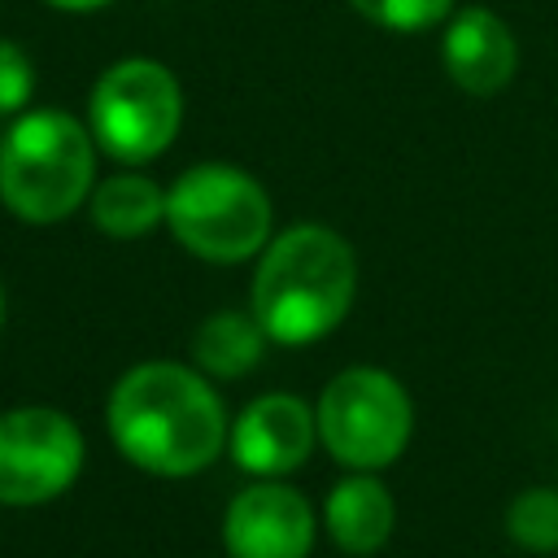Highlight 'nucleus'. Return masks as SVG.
<instances>
[{
	"label": "nucleus",
	"instance_id": "nucleus-8",
	"mask_svg": "<svg viewBox=\"0 0 558 558\" xmlns=\"http://www.w3.org/2000/svg\"><path fill=\"white\" fill-rule=\"evenodd\" d=\"M318 536L314 506L283 480H253L222 514L227 558H310Z\"/></svg>",
	"mask_w": 558,
	"mask_h": 558
},
{
	"label": "nucleus",
	"instance_id": "nucleus-9",
	"mask_svg": "<svg viewBox=\"0 0 558 558\" xmlns=\"http://www.w3.org/2000/svg\"><path fill=\"white\" fill-rule=\"evenodd\" d=\"M318 445V418L314 405H305L296 392H262L253 397L235 418L227 449L240 471L253 480H283L292 475Z\"/></svg>",
	"mask_w": 558,
	"mask_h": 558
},
{
	"label": "nucleus",
	"instance_id": "nucleus-14",
	"mask_svg": "<svg viewBox=\"0 0 558 558\" xmlns=\"http://www.w3.org/2000/svg\"><path fill=\"white\" fill-rule=\"evenodd\" d=\"M506 536L527 554H558V488H523L506 506Z\"/></svg>",
	"mask_w": 558,
	"mask_h": 558
},
{
	"label": "nucleus",
	"instance_id": "nucleus-5",
	"mask_svg": "<svg viewBox=\"0 0 558 558\" xmlns=\"http://www.w3.org/2000/svg\"><path fill=\"white\" fill-rule=\"evenodd\" d=\"M318 445L349 471L392 466L414 432V401L384 366H344L314 401Z\"/></svg>",
	"mask_w": 558,
	"mask_h": 558
},
{
	"label": "nucleus",
	"instance_id": "nucleus-1",
	"mask_svg": "<svg viewBox=\"0 0 558 558\" xmlns=\"http://www.w3.org/2000/svg\"><path fill=\"white\" fill-rule=\"evenodd\" d=\"M105 427L131 466L161 480H183L214 466L231 436L214 379L166 357L118 375L105 401Z\"/></svg>",
	"mask_w": 558,
	"mask_h": 558
},
{
	"label": "nucleus",
	"instance_id": "nucleus-3",
	"mask_svg": "<svg viewBox=\"0 0 558 558\" xmlns=\"http://www.w3.org/2000/svg\"><path fill=\"white\" fill-rule=\"evenodd\" d=\"M96 187V140L65 109H26L0 140V205L35 227L61 222Z\"/></svg>",
	"mask_w": 558,
	"mask_h": 558
},
{
	"label": "nucleus",
	"instance_id": "nucleus-13",
	"mask_svg": "<svg viewBox=\"0 0 558 558\" xmlns=\"http://www.w3.org/2000/svg\"><path fill=\"white\" fill-rule=\"evenodd\" d=\"M266 344L270 340L253 310H214L192 331V366L209 379H244L262 362Z\"/></svg>",
	"mask_w": 558,
	"mask_h": 558
},
{
	"label": "nucleus",
	"instance_id": "nucleus-15",
	"mask_svg": "<svg viewBox=\"0 0 558 558\" xmlns=\"http://www.w3.org/2000/svg\"><path fill=\"white\" fill-rule=\"evenodd\" d=\"M349 9L379 31L418 35V31H432L436 22H445L453 13V0H349Z\"/></svg>",
	"mask_w": 558,
	"mask_h": 558
},
{
	"label": "nucleus",
	"instance_id": "nucleus-12",
	"mask_svg": "<svg viewBox=\"0 0 558 558\" xmlns=\"http://www.w3.org/2000/svg\"><path fill=\"white\" fill-rule=\"evenodd\" d=\"M87 214L96 231H105L109 240H140L157 222H166V187L140 170H118L96 179L87 196Z\"/></svg>",
	"mask_w": 558,
	"mask_h": 558
},
{
	"label": "nucleus",
	"instance_id": "nucleus-10",
	"mask_svg": "<svg viewBox=\"0 0 558 558\" xmlns=\"http://www.w3.org/2000/svg\"><path fill=\"white\" fill-rule=\"evenodd\" d=\"M440 61L466 96H497L519 70V44L493 9L466 4L440 35Z\"/></svg>",
	"mask_w": 558,
	"mask_h": 558
},
{
	"label": "nucleus",
	"instance_id": "nucleus-18",
	"mask_svg": "<svg viewBox=\"0 0 558 558\" xmlns=\"http://www.w3.org/2000/svg\"><path fill=\"white\" fill-rule=\"evenodd\" d=\"M0 327H4V288H0Z\"/></svg>",
	"mask_w": 558,
	"mask_h": 558
},
{
	"label": "nucleus",
	"instance_id": "nucleus-16",
	"mask_svg": "<svg viewBox=\"0 0 558 558\" xmlns=\"http://www.w3.org/2000/svg\"><path fill=\"white\" fill-rule=\"evenodd\" d=\"M31 96H35V65H31V57L13 39H0V118L26 113Z\"/></svg>",
	"mask_w": 558,
	"mask_h": 558
},
{
	"label": "nucleus",
	"instance_id": "nucleus-7",
	"mask_svg": "<svg viewBox=\"0 0 558 558\" xmlns=\"http://www.w3.org/2000/svg\"><path fill=\"white\" fill-rule=\"evenodd\" d=\"M87 440L65 410L13 405L0 414V506H44L74 488Z\"/></svg>",
	"mask_w": 558,
	"mask_h": 558
},
{
	"label": "nucleus",
	"instance_id": "nucleus-2",
	"mask_svg": "<svg viewBox=\"0 0 558 558\" xmlns=\"http://www.w3.org/2000/svg\"><path fill=\"white\" fill-rule=\"evenodd\" d=\"M357 296V257L349 240L323 222L279 231L262 253L248 288V310L270 344H314L331 336Z\"/></svg>",
	"mask_w": 558,
	"mask_h": 558
},
{
	"label": "nucleus",
	"instance_id": "nucleus-17",
	"mask_svg": "<svg viewBox=\"0 0 558 558\" xmlns=\"http://www.w3.org/2000/svg\"><path fill=\"white\" fill-rule=\"evenodd\" d=\"M52 9H65V13H92V9H105L109 0H44Z\"/></svg>",
	"mask_w": 558,
	"mask_h": 558
},
{
	"label": "nucleus",
	"instance_id": "nucleus-4",
	"mask_svg": "<svg viewBox=\"0 0 558 558\" xmlns=\"http://www.w3.org/2000/svg\"><path fill=\"white\" fill-rule=\"evenodd\" d=\"M270 192L240 166L201 161L166 187V227L201 262L235 266L270 244Z\"/></svg>",
	"mask_w": 558,
	"mask_h": 558
},
{
	"label": "nucleus",
	"instance_id": "nucleus-11",
	"mask_svg": "<svg viewBox=\"0 0 558 558\" xmlns=\"http://www.w3.org/2000/svg\"><path fill=\"white\" fill-rule=\"evenodd\" d=\"M323 527H327L331 545L353 558L379 554L392 541L397 501L375 471H349L344 480L331 484V493L323 501Z\"/></svg>",
	"mask_w": 558,
	"mask_h": 558
},
{
	"label": "nucleus",
	"instance_id": "nucleus-6",
	"mask_svg": "<svg viewBox=\"0 0 558 558\" xmlns=\"http://www.w3.org/2000/svg\"><path fill=\"white\" fill-rule=\"evenodd\" d=\"M183 126V87L153 57H122L92 83L87 131L118 166L161 157Z\"/></svg>",
	"mask_w": 558,
	"mask_h": 558
}]
</instances>
